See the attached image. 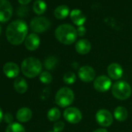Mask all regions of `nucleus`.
<instances>
[{
    "instance_id": "bb28decb",
    "label": "nucleus",
    "mask_w": 132,
    "mask_h": 132,
    "mask_svg": "<svg viewBox=\"0 0 132 132\" xmlns=\"http://www.w3.org/2000/svg\"><path fill=\"white\" fill-rule=\"evenodd\" d=\"M64 128V123L62 121L57 120L54 123L53 126V131L54 132H61Z\"/></svg>"
},
{
    "instance_id": "c85d7f7f",
    "label": "nucleus",
    "mask_w": 132,
    "mask_h": 132,
    "mask_svg": "<svg viewBox=\"0 0 132 132\" xmlns=\"http://www.w3.org/2000/svg\"><path fill=\"white\" fill-rule=\"evenodd\" d=\"M76 30H77L78 36H79V37H82V36H84V35L86 34V28H85L83 26H80V27H78V29H76Z\"/></svg>"
},
{
    "instance_id": "6e6552de",
    "label": "nucleus",
    "mask_w": 132,
    "mask_h": 132,
    "mask_svg": "<svg viewBox=\"0 0 132 132\" xmlns=\"http://www.w3.org/2000/svg\"><path fill=\"white\" fill-rule=\"evenodd\" d=\"M64 117L70 123H78L82 120L81 111L76 107H68L64 111Z\"/></svg>"
},
{
    "instance_id": "dca6fc26",
    "label": "nucleus",
    "mask_w": 132,
    "mask_h": 132,
    "mask_svg": "<svg viewBox=\"0 0 132 132\" xmlns=\"http://www.w3.org/2000/svg\"><path fill=\"white\" fill-rule=\"evenodd\" d=\"M76 50L80 54H86L91 50V44L86 39H81L76 42Z\"/></svg>"
},
{
    "instance_id": "423d86ee",
    "label": "nucleus",
    "mask_w": 132,
    "mask_h": 132,
    "mask_svg": "<svg viewBox=\"0 0 132 132\" xmlns=\"http://www.w3.org/2000/svg\"><path fill=\"white\" fill-rule=\"evenodd\" d=\"M51 27V22L45 17H35L30 22V28L35 33H43Z\"/></svg>"
},
{
    "instance_id": "4468645a",
    "label": "nucleus",
    "mask_w": 132,
    "mask_h": 132,
    "mask_svg": "<svg viewBox=\"0 0 132 132\" xmlns=\"http://www.w3.org/2000/svg\"><path fill=\"white\" fill-rule=\"evenodd\" d=\"M107 73H108V76L111 79H113L114 80H117L122 77L123 72L122 67L119 64L112 63L108 66Z\"/></svg>"
},
{
    "instance_id": "412c9836",
    "label": "nucleus",
    "mask_w": 132,
    "mask_h": 132,
    "mask_svg": "<svg viewBox=\"0 0 132 132\" xmlns=\"http://www.w3.org/2000/svg\"><path fill=\"white\" fill-rule=\"evenodd\" d=\"M46 10H47V5L42 0H37L33 6V10L37 15L43 14L46 11Z\"/></svg>"
},
{
    "instance_id": "f03ea898",
    "label": "nucleus",
    "mask_w": 132,
    "mask_h": 132,
    "mask_svg": "<svg viewBox=\"0 0 132 132\" xmlns=\"http://www.w3.org/2000/svg\"><path fill=\"white\" fill-rule=\"evenodd\" d=\"M57 40L63 44H73L78 37L77 30L70 24H61L57 27L54 32Z\"/></svg>"
},
{
    "instance_id": "4be33fe9",
    "label": "nucleus",
    "mask_w": 132,
    "mask_h": 132,
    "mask_svg": "<svg viewBox=\"0 0 132 132\" xmlns=\"http://www.w3.org/2000/svg\"><path fill=\"white\" fill-rule=\"evenodd\" d=\"M60 117H61V112L56 107L51 108L47 112V119L51 122L57 121L58 119L60 118Z\"/></svg>"
},
{
    "instance_id": "f3484780",
    "label": "nucleus",
    "mask_w": 132,
    "mask_h": 132,
    "mask_svg": "<svg viewBox=\"0 0 132 132\" xmlns=\"http://www.w3.org/2000/svg\"><path fill=\"white\" fill-rule=\"evenodd\" d=\"M32 117V111L28 107H22L18 110L16 113V119L21 123L29 121Z\"/></svg>"
},
{
    "instance_id": "9d476101",
    "label": "nucleus",
    "mask_w": 132,
    "mask_h": 132,
    "mask_svg": "<svg viewBox=\"0 0 132 132\" xmlns=\"http://www.w3.org/2000/svg\"><path fill=\"white\" fill-rule=\"evenodd\" d=\"M96 120L100 125L103 127H109L113 123V115L109 110L101 109L96 112Z\"/></svg>"
},
{
    "instance_id": "72a5a7b5",
    "label": "nucleus",
    "mask_w": 132,
    "mask_h": 132,
    "mask_svg": "<svg viewBox=\"0 0 132 132\" xmlns=\"http://www.w3.org/2000/svg\"><path fill=\"white\" fill-rule=\"evenodd\" d=\"M49 132H54V131H49Z\"/></svg>"
},
{
    "instance_id": "2eb2a0df",
    "label": "nucleus",
    "mask_w": 132,
    "mask_h": 132,
    "mask_svg": "<svg viewBox=\"0 0 132 132\" xmlns=\"http://www.w3.org/2000/svg\"><path fill=\"white\" fill-rule=\"evenodd\" d=\"M70 17L72 21L77 26H83L84 23L86 20V17L84 15V13L78 9H75L71 11L70 13Z\"/></svg>"
},
{
    "instance_id": "7ed1b4c3",
    "label": "nucleus",
    "mask_w": 132,
    "mask_h": 132,
    "mask_svg": "<svg viewBox=\"0 0 132 132\" xmlns=\"http://www.w3.org/2000/svg\"><path fill=\"white\" fill-rule=\"evenodd\" d=\"M21 71L26 77L35 78L41 73L42 64L38 58L34 57H27L21 64Z\"/></svg>"
},
{
    "instance_id": "6ab92c4d",
    "label": "nucleus",
    "mask_w": 132,
    "mask_h": 132,
    "mask_svg": "<svg viewBox=\"0 0 132 132\" xmlns=\"http://www.w3.org/2000/svg\"><path fill=\"white\" fill-rule=\"evenodd\" d=\"M70 13V10L69 7L65 6V5H61L59 6H57L54 11V15L57 19L59 20H62L66 18Z\"/></svg>"
},
{
    "instance_id": "aec40b11",
    "label": "nucleus",
    "mask_w": 132,
    "mask_h": 132,
    "mask_svg": "<svg viewBox=\"0 0 132 132\" xmlns=\"http://www.w3.org/2000/svg\"><path fill=\"white\" fill-rule=\"evenodd\" d=\"M113 115H114V117L117 120L120 121V122L124 121L127 120V116H128L127 110L123 106H117L114 110Z\"/></svg>"
},
{
    "instance_id": "f257e3e1",
    "label": "nucleus",
    "mask_w": 132,
    "mask_h": 132,
    "mask_svg": "<svg viewBox=\"0 0 132 132\" xmlns=\"http://www.w3.org/2000/svg\"><path fill=\"white\" fill-rule=\"evenodd\" d=\"M28 27L25 21L21 20H15L7 27L6 35L8 41L13 45L21 44L27 38Z\"/></svg>"
},
{
    "instance_id": "cd10ccee",
    "label": "nucleus",
    "mask_w": 132,
    "mask_h": 132,
    "mask_svg": "<svg viewBox=\"0 0 132 132\" xmlns=\"http://www.w3.org/2000/svg\"><path fill=\"white\" fill-rule=\"evenodd\" d=\"M3 120H4L7 123H9V124L13 123V114H12V113H9V112L6 113L4 114Z\"/></svg>"
},
{
    "instance_id": "393cba45",
    "label": "nucleus",
    "mask_w": 132,
    "mask_h": 132,
    "mask_svg": "<svg viewBox=\"0 0 132 132\" xmlns=\"http://www.w3.org/2000/svg\"><path fill=\"white\" fill-rule=\"evenodd\" d=\"M76 74L72 72H67L63 77V81L64 82V83L68 85L73 84L76 82Z\"/></svg>"
},
{
    "instance_id": "473e14b6",
    "label": "nucleus",
    "mask_w": 132,
    "mask_h": 132,
    "mask_svg": "<svg viewBox=\"0 0 132 132\" xmlns=\"http://www.w3.org/2000/svg\"><path fill=\"white\" fill-rule=\"evenodd\" d=\"M1 33H2V27L0 26V34H1Z\"/></svg>"
},
{
    "instance_id": "a878e982",
    "label": "nucleus",
    "mask_w": 132,
    "mask_h": 132,
    "mask_svg": "<svg viewBox=\"0 0 132 132\" xmlns=\"http://www.w3.org/2000/svg\"><path fill=\"white\" fill-rule=\"evenodd\" d=\"M40 81L44 84H49L52 81V76L48 72H43L40 75Z\"/></svg>"
},
{
    "instance_id": "c756f323",
    "label": "nucleus",
    "mask_w": 132,
    "mask_h": 132,
    "mask_svg": "<svg viewBox=\"0 0 132 132\" xmlns=\"http://www.w3.org/2000/svg\"><path fill=\"white\" fill-rule=\"evenodd\" d=\"M18 2L22 5H27L31 2V0H18Z\"/></svg>"
},
{
    "instance_id": "a211bd4d",
    "label": "nucleus",
    "mask_w": 132,
    "mask_h": 132,
    "mask_svg": "<svg viewBox=\"0 0 132 132\" xmlns=\"http://www.w3.org/2000/svg\"><path fill=\"white\" fill-rule=\"evenodd\" d=\"M13 87L14 89L20 94H23L27 91L28 89V84L27 81L22 78V77H18L15 79L14 83H13Z\"/></svg>"
},
{
    "instance_id": "b1692460",
    "label": "nucleus",
    "mask_w": 132,
    "mask_h": 132,
    "mask_svg": "<svg viewBox=\"0 0 132 132\" xmlns=\"http://www.w3.org/2000/svg\"><path fill=\"white\" fill-rule=\"evenodd\" d=\"M57 62V59L54 56H50L47 58H46L44 61V66L47 69L51 70L56 66Z\"/></svg>"
},
{
    "instance_id": "9b49d317",
    "label": "nucleus",
    "mask_w": 132,
    "mask_h": 132,
    "mask_svg": "<svg viewBox=\"0 0 132 132\" xmlns=\"http://www.w3.org/2000/svg\"><path fill=\"white\" fill-rule=\"evenodd\" d=\"M78 76L82 82H90L93 80H94L96 76V72L90 66L85 65L79 69Z\"/></svg>"
},
{
    "instance_id": "2f4dec72",
    "label": "nucleus",
    "mask_w": 132,
    "mask_h": 132,
    "mask_svg": "<svg viewBox=\"0 0 132 132\" xmlns=\"http://www.w3.org/2000/svg\"><path fill=\"white\" fill-rule=\"evenodd\" d=\"M93 132H108L106 129H103V128H100V129H97L96 130H94Z\"/></svg>"
},
{
    "instance_id": "7c9ffc66",
    "label": "nucleus",
    "mask_w": 132,
    "mask_h": 132,
    "mask_svg": "<svg viewBox=\"0 0 132 132\" xmlns=\"http://www.w3.org/2000/svg\"><path fill=\"white\" fill-rule=\"evenodd\" d=\"M3 117H4V114H3V110L0 107V123H1L3 120Z\"/></svg>"
},
{
    "instance_id": "ddd939ff",
    "label": "nucleus",
    "mask_w": 132,
    "mask_h": 132,
    "mask_svg": "<svg viewBox=\"0 0 132 132\" xmlns=\"http://www.w3.org/2000/svg\"><path fill=\"white\" fill-rule=\"evenodd\" d=\"M40 43V40L38 35L36 34H30L25 40V47L28 51H34L39 47Z\"/></svg>"
},
{
    "instance_id": "0eeeda50",
    "label": "nucleus",
    "mask_w": 132,
    "mask_h": 132,
    "mask_svg": "<svg viewBox=\"0 0 132 132\" xmlns=\"http://www.w3.org/2000/svg\"><path fill=\"white\" fill-rule=\"evenodd\" d=\"M13 15V7L8 0H0V23L8 22Z\"/></svg>"
},
{
    "instance_id": "39448f33",
    "label": "nucleus",
    "mask_w": 132,
    "mask_h": 132,
    "mask_svg": "<svg viewBox=\"0 0 132 132\" xmlns=\"http://www.w3.org/2000/svg\"><path fill=\"white\" fill-rule=\"evenodd\" d=\"M75 99L73 91L68 87L61 88L55 95V103L61 107H66L70 106Z\"/></svg>"
},
{
    "instance_id": "1a4fd4ad",
    "label": "nucleus",
    "mask_w": 132,
    "mask_h": 132,
    "mask_svg": "<svg viewBox=\"0 0 132 132\" xmlns=\"http://www.w3.org/2000/svg\"><path fill=\"white\" fill-rule=\"evenodd\" d=\"M93 86L94 89L100 93L106 92L112 87L111 79L106 76H100L94 80Z\"/></svg>"
},
{
    "instance_id": "5701e85b",
    "label": "nucleus",
    "mask_w": 132,
    "mask_h": 132,
    "mask_svg": "<svg viewBox=\"0 0 132 132\" xmlns=\"http://www.w3.org/2000/svg\"><path fill=\"white\" fill-rule=\"evenodd\" d=\"M6 132H26L25 128L23 125L19 123H13L9 124Z\"/></svg>"
},
{
    "instance_id": "f8f14e48",
    "label": "nucleus",
    "mask_w": 132,
    "mask_h": 132,
    "mask_svg": "<svg viewBox=\"0 0 132 132\" xmlns=\"http://www.w3.org/2000/svg\"><path fill=\"white\" fill-rule=\"evenodd\" d=\"M3 72L10 79L16 78L20 73L19 66L14 62H7L3 66Z\"/></svg>"
},
{
    "instance_id": "20e7f679",
    "label": "nucleus",
    "mask_w": 132,
    "mask_h": 132,
    "mask_svg": "<svg viewBox=\"0 0 132 132\" xmlns=\"http://www.w3.org/2000/svg\"><path fill=\"white\" fill-rule=\"evenodd\" d=\"M113 96L120 100L128 99L132 93L130 86L125 81H118L113 84L111 87Z\"/></svg>"
}]
</instances>
